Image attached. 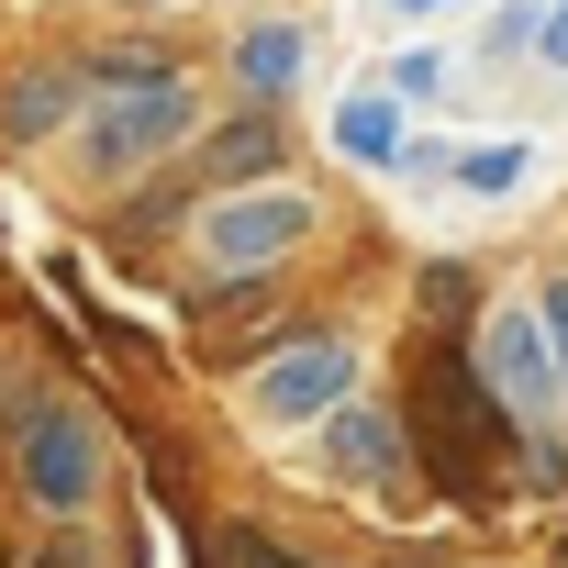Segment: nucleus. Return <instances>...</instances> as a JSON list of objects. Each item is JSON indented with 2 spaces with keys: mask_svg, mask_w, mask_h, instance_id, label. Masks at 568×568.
I'll list each match as a JSON object with an SVG mask.
<instances>
[{
  "mask_svg": "<svg viewBox=\"0 0 568 568\" xmlns=\"http://www.w3.org/2000/svg\"><path fill=\"white\" fill-rule=\"evenodd\" d=\"M413 435H424V468H435L446 490H479V479L501 468V446H513V413L479 390L468 357L424 346V357H413Z\"/></svg>",
  "mask_w": 568,
  "mask_h": 568,
  "instance_id": "obj_1",
  "label": "nucleus"
},
{
  "mask_svg": "<svg viewBox=\"0 0 568 568\" xmlns=\"http://www.w3.org/2000/svg\"><path fill=\"white\" fill-rule=\"evenodd\" d=\"M201 123V90L168 68V79H134V90H112L90 123H79V156L101 168V179H134V168H156L179 134Z\"/></svg>",
  "mask_w": 568,
  "mask_h": 568,
  "instance_id": "obj_2",
  "label": "nucleus"
},
{
  "mask_svg": "<svg viewBox=\"0 0 568 568\" xmlns=\"http://www.w3.org/2000/svg\"><path fill=\"white\" fill-rule=\"evenodd\" d=\"M302 234H313V190H291V179L223 190V201L201 212V256H212V267H267V256H291Z\"/></svg>",
  "mask_w": 568,
  "mask_h": 568,
  "instance_id": "obj_3",
  "label": "nucleus"
},
{
  "mask_svg": "<svg viewBox=\"0 0 568 568\" xmlns=\"http://www.w3.org/2000/svg\"><path fill=\"white\" fill-rule=\"evenodd\" d=\"M346 390H357V357H346L335 335H302V346H278V357L245 379L256 424H335V413H346Z\"/></svg>",
  "mask_w": 568,
  "mask_h": 568,
  "instance_id": "obj_4",
  "label": "nucleus"
},
{
  "mask_svg": "<svg viewBox=\"0 0 568 568\" xmlns=\"http://www.w3.org/2000/svg\"><path fill=\"white\" fill-rule=\"evenodd\" d=\"M23 490L45 513H90V490H101V424L68 413V402H34L23 413Z\"/></svg>",
  "mask_w": 568,
  "mask_h": 568,
  "instance_id": "obj_5",
  "label": "nucleus"
},
{
  "mask_svg": "<svg viewBox=\"0 0 568 568\" xmlns=\"http://www.w3.org/2000/svg\"><path fill=\"white\" fill-rule=\"evenodd\" d=\"M468 368H479V390H490L513 424H535V413L557 402V357H546V324H535L524 302H501V313L479 324V357H468Z\"/></svg>",
  "mask_w": 568,
  "mask_h": 568,
  "instance_id": "obj_6",
  "label": "nucleus"
},
{
  "mask_svg": "<svg viewBox=\"0 0 568 568\" xmlns=\"http://www.w3.org/2000/svg\"><path fill=\"white\" fill-rule=\"evenodd\" d=\"M335 145H346L357 168H402V156H413V134H402V101H390V90H357V101L335 112Z\"/></svg>",
  "mask_w": 568,
  "mask_h": 568,
  "instance_id": "obj_7",
  "label": "nucleus"
},
{
  "mask_svg": "<svg viewBox=\"0 0 568 568\" xmlns=\"http://www.w3.org/2000/svg\"><path fill=\"white\" fill-rule=\"evenodd\" d=\"M324 457H335V479H357V490H379V479L402 468V435H390L379 413H335V424H324Z\"/></svg>",
  "mask_w": 568,
  "mask_h": 568,
  "instance_id": "obj_8",
  "label": "nucleus"
},
{
  "mask_svg": "<svg viewBox=\"0 0 568 568\" xmlns=\"http://www.w3.org/2000/svg\"><path fill=\"white\" fill-rule=\"evenodd\" d=\"M68 101H79V79H68V68H34V79H12V101H0V134L34 145V134L68 123Z\"/></svg>",
  "mask_w": 568,
  "mask_h": 568,
  "instance_id": "obj_9",
  "label": "nucleus"
},
{
  "mask_svg": "<svg viewBox=\"0 0 568 568\" xmlns=\"http://www.w3.org/2000/svg\"><path fill=\"white\" fill-rule=\"evenodd\" d=\"M234 68H245V90H256V101H278V90L302 79V34H291V23H256V34L234 45Z\"/></svg>",
  "mask_w": 568,
  "mask_h": 568,
  "instance_id": "obj_10",
  "label": "nucleus"
},
{
  "mask_svg": "<svg viewBox=\"0 0 568 568\" xmlns=\"http://www.w3.org/2000/svg\"><path fill=\"white\" fill-rule=\"evenodd\" d=\"M457 179H468V190H513V179H524V145H468Z\"/></svg>",
  "mask_w": 568,
  "mask_h": 568,
  "instance_id": "obj_11",
  "label": "nucleus"
},
{
  "mask_svg": "<svg viewBox=\"0 0 568 568\" xmlns=\"http://www.w3.org/2000/svg\"><path fill=\"white\" fill-rule=\"evenodd\" d=\"M435 90H446V68H435L424 45H402V57H390V101H435Z\"/></svg>",
  "mask_w": 568,
  "mask_h": 568,
  "instance_id": "obj_12",
  "label": "nucleus"
},
{
  "mask_svg": "<svg viewBox=\"0 0 568 568\" xmlns=\"http://www.w3.org/2000/svg\"><path fill=\"white\" fill-rule=\"evenodd\" d=\"M535 324H546V357H557V390H568V278L535 302Z\"/></svg>",
  "mask_w": 568,
  "mask_h": 568,
  "instance_id": "obj_13",
  "label": "nucleus"
},
{
  "mask_svg": "<svg viewBox=\"0 0 568 568\" xmlns=\"http://www.w3.org/2000/svg\"><path fill=\"white\" fill-rule=\"evenodd\" d=\"M535 57H546V68H568V0H557V12L535 23Z\"/></svg>",
  "mask_w": 568,
  "mask_h": 568,
  "instance_id": "obj_14",
  "label": "nucleus"
},
{
  "mask_svg": "<svg viewBox=\"0 0 568 568\" xmlns=\"http://www.w3.org/2000/svg\"><path fill=\"white\" fill-rule=\"evenodd\" d=\"M45 568H90V546H79V535H57V546H45Z\"/></svg>",
  "mask_w": 568,
  "mask_h": 568,
  "instance_id": "obj_15",
  "label": "nucleus"
},
{
  "mask_svg": "<svg viewBox=\"0 0 568 568\" xmlns=\"http://www.w3.org/2000/svg\"><path fill=\"white\" fill-rule=\"evenodd\" d=\"M390 12H446V0H390Z\"/></svg>",
  "mask_w": 568,
  "mask_h": 568,
  "instance_id": "obj_16",
  "label": "nucleus"
}]
</instances>
